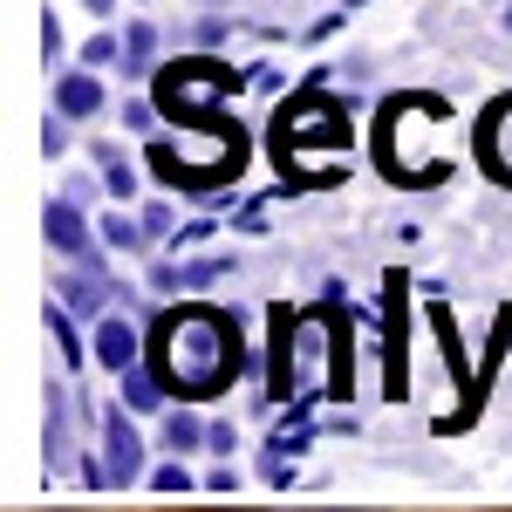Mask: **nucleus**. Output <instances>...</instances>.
<instances>
[{"label": "nucleus", "mask_w": 512, "mask_h": 512, "mask_svg": "<svg viewBox=\"0 0 512 512\" xmlns=\"http://www.w3.org/2000/svg\"><path fill=\"white\" fill-rule=\"evenodd\" d=\"M151 349H158L164 390L212 396V390H226V376L239 369V328L219 308H178V315H164L151 328Z\"/></svg>", "instance_id": "obj_1"}, {"label": "nucleus", "mask_w": 512, "mask_h": 512, "mask_svg": "<svg viewBox=\"0 0 512 512\" xmlns=\"http://www.w3.org/2000/svg\"><path fill=\"white\" fill-rule=\"evenodd\" d=\"M383 171L396 185H437L451 171V123L444 103L431 96H403L383 110Z\"/></svg>", "instance_id": "obj_2"}, {"label": "nucleus", "mask_w": 512, "mask_h": 512, "mask_svg": "<svg viewBox=\"0 0 512 512\" xmlns=\"http://www.w3.org/2000/svg\"><path fill=\"white\" fill-rule=\"evenodd\" d=\"M478 158H485V171L499 185H512V96L485 110V123H478Z\"/></svg>", "instance_id": "obj_3"}, {"label": "nucleus", "mask_w": 512, "mask_h": 512, "mask_svg": "<svg viewBox=\"0 0 512 512\" xmlns=\"http://www.w3.org/2000/svg\"><path fill=\"white\" fill-rule=\"evenodd\" d=\"M96 355H103V369H137V328L130 321H103L96 328Z\"/></svg>", "instance_id": "obj_4"}, {"label": "nucleus", "mask_w": 512, "mask_h": 512, "mask_svg": "<svg viewBox=\"0 0 512 512\" xmlns=\"http://www.w3.org/2000/svg\"><path fill=\"white\" fill-rule=\"evenodd\" d=\"M137 451H144V444H137V431H130L123 417H110V478H117V485H130V478H137Z\"/></svg>", "instance_id": "obj_5"}, {"label": "nucleus", "mask_w": 512, "mask_h": 512, "mask_svg": "<svg viewBox=\"0 0 512 512\" xmlns=\"http://www.w3.org/2000/svg\"><path fill=\"white\" fill-rule=\"evenodd\" d=\"M55 103L69 110V117H96V103H103V89L89 76H62V89H55Z\"/></svg>", "instance_id": "obj_6"}, {"label": "nucleus", "mask_w": 512, "mask_h": 512, "mask_svg": "<svg viewBox=\"0 0 512 512\" xmlns=\"http://www.w3.org/2000/svg\"><path fill=\"white\" fill-rule=\"evenodd\" d=\"M48 246H69V253H82V219H76V212L48 205Z\"/></svg>", "instance_id": "obj_7"}, {"label": "nucleus", "mask_w": 512, "mask_h": 512, "mask_svg": "<svg viewBox=\"0 0 512 512\" xmlns=\"http://www.w3.org/2000/svg\"><path fill=\"white\" fill-rule=\"evenodd\" d=\"M158 383H164V376H158ZM158 383L137 376V369H123V396H130V410H158Z\"/></svg>", "instance_id": "obj_8"}, {"label": "nucleus", "mask_w": 512, "mask_h": 512, "mask_svg": "<svg viewBox=\"0 0 512 512\" xmlns=\"http://www.w3.org/2000/svg\"><path fill=\"white\" fill-rule=\"evenodd\" d=\"M164 444H171V451H192L198 444V417H171V424H164Z\"/></svg>", "instance_id": "obj_9"}, {"label": "nucleus", "mask_w": 512, "mask_h": 512, "mask_svg": "<svg viewBox=\"0 0 512 512\" xmlns=\"http://www.w3.org/2000/svg\"><path fill=\"white\" fill-rule=\"evenodd\" d=\"M103 239H110V246H123V253H130V246H137V226H130V219H123V212H110V219H103Z\"/></svg>", "instance_id": "obj_10"}, {"label": "nucleus", "mask_w": 512, "mask_h": 512, "mask_svg": "<svg viewBox=\"0 0 512 512\" xmlns=\"http://www.w3.org/2000/svg\"><path fill=\"white\" fill-rule=\"evenodd\" d=\"M110 192H117V198L137 192V171H130V164H110Z\"/></svg>", "instance_id": "obj_11"}, {"label": "nucleus", "mask_w": 512, "mask_h": 512, "mask_svg": "<svg viewBox=\"0 0 512 512\" xmlns=\"http://www.w3.org/2000/svg\"><path fill=\"white\" fill-rule=\"evenodd\" d=\"M144 233H171V205H151L144 212Z\"/></svg>", "instance_id": "obj_12"}]
</instances>
